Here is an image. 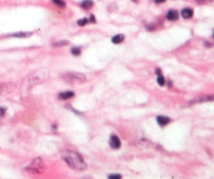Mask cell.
Returning <instances> with one entry per match:
<instances>
[{"label": "cell", "mask_w": 214, "mask_h": 179, "mask_svg": "<svg viewBox=\"0 0 214 179\" xmlns=\"http://www.w3.org/2000/svg\"><path fill=\"white\" fill-rule=\"evenodd\" d=\"M62 158L71 169L76 171H85L87 169V163L84 160L83 156L75 151L66 150L62 153Z\"/></svg>", "instance_id": "cell-1"}, {"label": "cell", "mask_w": 214, "mask_h": 179, "mask_svg": "<svg viewBox=\"0 0 214 179\" xmlns=\"http://www.w3.org/2000/svg\"><path fill=\"white\" fill-rule=\"evenodd\" d=\"M48 77V72L46 70H38L35 71L30 77H27L25 82H24L23 87H27V91L33 86H36L37 84L42 83L43 81L46 80V78Z\"/></svg>", "instance_id": "cell-2"}, {"label": "cell", "mask_w": 214, "mask_h": 179, "mask_svg": "<svg viewBox=\"0 0 214 179\" xmlns=\"http://www.w3.org/2000/svg\"><path fill=\"white\" fill-rule=\"evenodd\" d=\"M45 169H46L45 163H44V161H43V159L40 158V157L33 159V161L25 168V170L27 172L35 173V174H41V173H43L45 171Z\"/></svg>", "instance_id": "cell-3"}, {"label": "cell", "mask_w": 214, "mask_h": 179, "mask_svg": "<svg viewBox=\"0 0 214 179\" xmlns=\"http://www.w3.org/2000/svg\"><path fill=\"white\" fill-rule=\"evenodd\" d=\"M64 80L69 82V83H82L86 81L85 74L79 73V72H68L64 74Z\"/></svg>", "instance_id": "cell-4"}, {"label": "cell", "mask_w": 214, "mask_h": 179, "mask_svg": "<svg viewBox=\"0 0 214 179\" xmlns=\"http://www.w3.org/2000/svg\"><path fill=\"white\" fill-rule=\"evenodd\" d=\"M109 144L112 149H119V148L121 147V140L119 139V137L117 136V135L113 134V135H111V137H110Z\"/></svg>", "instance_id": "cell-5"}, {"label": "cell", "mask_w": 214, "mask_h": 179, "mask_svg": "<svg viewBox=\"0 0 214 179\" xmlns=\"http://www.w3.org/2000/svg\"><path fill=\"white\" fill-rule=\"evenodd\" d=\"M166 19L168 21H176L179 19V13L176 9H170L167 12L166 14Z\"/></svg>", "instance_id": "cell-6"}, {"label": "cell", "mask_w": 214, "mask_h": 179, "mask_svg": "<svg viewBox=\"0 0 214 179\" xmlns=\"http://www.w3.org/2000/svg\"><path fill=\"white\" fill-rule=\"evenodd\" d=\"M157 122L160 127H165L170 122V118L168 116H163V115H159L157 116Z\"/></svg>", "instance_id": "cell-7"}, {"label": "cell", "mask_w": 214, "mask_h": 179, "mask_svg": "<svg viewBox=\"0 0 214 179\" xmlns=\"http://www.w3.org/2000/svg\"><path fill=\"white\" fill-rule=\"evenodd\" d=\"M181 15L184 19H190L193 17V9L190 8H185L182 9Z\"/></svg>", "instance_id": "cell-8"}, {"label": "cell", "mask_w": 214, "mask_h": 179, "mask_svg": "<svg viewBox=\"0 0 214 179\" xmlns=\"http://www.w3.org/2000/svg\"><path fill=\"white\" fill-rule=\"evenodd\" d=\"M73 96H74L73 91H64V92L59 93V99L63 100H69V99H71V97H73Z\"/></svg>", "instance_id": "cell-9"}, {"label": "cell", "mask_w": 214, "mask_h": 179, "mask_svg": "<svg viewBox=\"0 0 214 179\" xmlns=\"http://www.w3.org/2000/svg\"><path fill=\"white\" fill-rule=\"evenodd\" d=\"M209 100H214V95H211V94H207V95H204V96H201L198 97V99L194 100L192 104L193 103H203V102H209Z\"/></svg>", "instance_id": "cell-10"}, {"label": "cell", "mask_w": 214, "mask_h": 179, "mask_svg": "<svg viewBox=\"0 0 214 179\" xmlns=\"http://www.w3.org/2000/svg\"><path fill=\"white\" fill-rule=\"evenodd\" d=\"M111 41H112L113 44H120V43H122L123 41H125V36H123V35H121V34L115 35V36L112 37Z\"/></svg>", "instance_id": "cell-11"}, {"label": "cell", "mask_w": 214, "mask_h": 179, "mask_svg": "<svg viewBox=\"0 0 214 179\" xmlns=\"http://www.w3.org/2000/svg\"><path fill=\"white\" fill-rule=\"evenodd\" d=\"M93 5H94V2H93L92 0H84V1L80 3V6H82L84 9H90Z\"/></svg>", "instance_id": "cell-12"}, {"label": "cell", "mask_w": 214, "mask_h": 179, "mask_svg": "<svg viewBox=\"0 0 214 179\" xmlns=\"http://www.w3.org/2000/svg\"><path fill=\"white\" fill-rule=\"evenodd\" d=\"M32 33H26V31H20V33H16L13 35H10L11 37H15V38H28L32 36Z\"/></svg>", "instance_id": "cell-13"}, {"label": "cell", "mask_w": 214, "mask_h": 179, "mask_svg": "<svg viewBox=\"0 0 214 179\" xmlns=\"http://www.w3.org/2000/svg\"><path fill=\"white\" fill-rule=\"evenodd\" d=\"M157 82H158V84H159L160 86H164V85H165L166 81H165V78L162 75V73L157 74Z\"/></svg>", "instance_id": "cell-14"}, {"label": "cell", "mask_w": 214, "mask_h": 179, "mask_svg": "<svg viewBox=\"0 0 214 179\" xmlns=\"http://www.w3.org/2000/svg\"><path fill=\"white\" fill-rule=\"evenodd\" d=\"M80 52H82V48H80L79 46H74L71 48V53H72L73 56H79Z\"/></svg>", "instance_id": "cell-15"}, {"label": "cell", "mask_w": 214, "mask_h": 179, "mask_svg": "<svg viewBox=\"0 0 214 179\" xmlns=\"http://www.w3.org/2000/svg\"><path fill=\"white\" fill-rule=\"evenodd\" d=\"M52 3L55 4L59 8H65L66 6V2L64 1V0H51Z\"/></svg>", "instance_id": "cell-16"}, {"label": "cell", "mask_w": 214, "mask_h": 179, "mask_svg": "<svg viewBox=\"0 0 214 179\" xmlns=\"http://www.w3.org/2000/svg\"><path fill=\"white\" fill-rule=\"evenodd\" d=\"M88 22H89V19L82 18V19H79V20H77V25H79V26H85L86 24H88Z\"/></svg>", "instance_id": "cell-17"}, {"label": "cell", "mask_w": 214, "mask_h": 179, "mask_svg": "<svg viewBox=\"0 0 214 179\" xmlns=\"http://www.w3.org/2000/svg\"><path fill=\"white\" fill-rule=\"evenodd\" d=\"M108 179H122V176L120 174H111L109 175Z\"/></svg>", "instance_id": "cell-18"}, {"label": "cell", "mask_w": 214, "mask_h": 179, "mask_svg": "<svg viewBox=\"0 0 214 179\" xmlns=\"http://www.w3.org/2000/svg\"><path fill=\"white\" fill-rule=\"evenodd\" d=\"M68 42L67 41H61V42H57L54 44V46H63V45H67Z\"/></svg>", "instance_id": "cell-19"}, {"label": "cell", "mask_w": 214, "mask_h": 179, "mask_svg": "<svg viewBox=\"0 0 214 179\" xmlns=\"http://www.w3.org/2000/svg\"><path fill=\"white\" fill-rule=\"evenodd\" d=\"M89 21H91L92 23H95V17H94V16H93V15H91V17H90Z\"/></svg>", "instance_id": "cell-20"}, {"label": "cell", "mask_w": 214, "mask_h": 179, "mask_svg": "<svg viewBox=\"0 0 214 179\" xmlns=\"http://www.w3.org/2000/svg\"><path fill=\"white\" fill-rule=\"evenodd\" d=\"M165 1H166V0H155V2H156V3H163Z\"/></svg>", "instance_id": "cell-21"}, {"label": "cell", "mask_w": 214, "mask_h": 179, "mask_svg": "<svg viewBox=\"0 0 214 179\" xmlns=\"http://www.w3.org/2000/svg\"><path fill=\"white\" fill-rule=\"evenodd\" d=\"M155 72H156V74H160V73H161L160 68H156V70H155Z\"/></svg>", "instance_id": "cell-22"}, {"label": "cell", "mask_w": 214, "mask_h": 179, "mask_svg": "<svg viewBox=\"0 0 214 179\" xmlns=\"http://www.w3.org/2000/svg\"><path fill=\"white\" fill-rule=\"evenodd\" d=\"M198 1H203V2H205V1H213V0H198Z\"/></svg>", "instance_id": "cell-23"}, {"label": "cell", "mask_w": 214, "mask_h": 179, "mask_svg": "<svg viewBox=\"0 0 214 179\" xmlns=\"http://www.w3.org/2000/svg\"><path fill=\"white\" fill-rule=\"evenodd\" d=\"M213 38H214V31H213Z\"/></svg>", "instance_id": "cell-24"}]
</instances>
